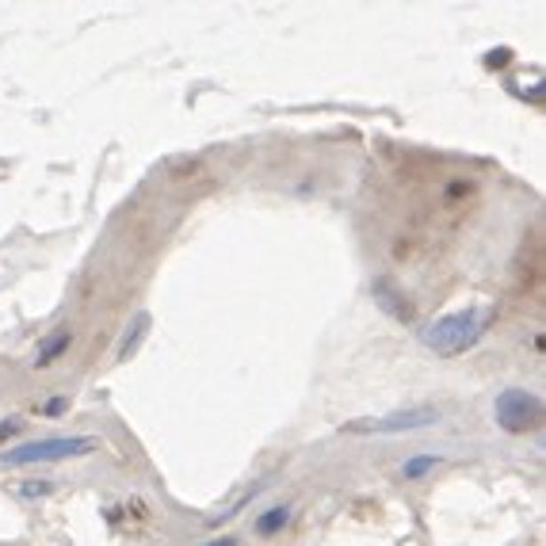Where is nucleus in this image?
Here are the masks:
<instances>
[{"label":"nucleus","mask_w":546,"mask_h":546,"mask_svg":"<svg viewBox=\"0 0 546 546\" xmlns=\"http://www.w3.org/2000/svg\"><path fill=\"white\" fill-rule=\"evenodd\" d=\"M493 413H497V424L504 431H531L542 421V401L531 390H504Z\"/></svg>","instance_id":"obj_3"},{"label":"nucleus","mask_w":546,"mask_h":546,"mask_svg":"<svg viewBox=\"0 0 546 546\" xmlns=\"http://www.w3.org/2000/svg\"><path fill=\"white\" fill-rule=\"evenodd\" d=\"M149 333V313H138L131 325H126V333H123V344H119V360H131V355L138 352V344L146 340Z\"/></svg>","instance_id":"obj_5"},{"label":"nucleus","mask_w":546,"mask_h":546,"mask_svg":"<svg viewBox=\"0 0 546 546\" xmlns=\"http://www.w3.org/2000/svg\"><path fill=\"white\" fill-rule=\"evenodd\" d=\"M207 546H233V539H214V542H207Z\"/></svg>","instance_id":"obj_13"},{"label":"nucleus","mask_w":546,"mask_h":546,"mask_svg":"<svg viewBox=\"0 0 546 546\" xmlns=\"http://www.w3.org/2000/svg\"><path fill=\"white\" fill-rule=\"evenodd\" d=\"M436 466H439V455H413V459L401 466V474L405 478H421V474H428V470H436Z\"/></svg>","instance_id":"obj_8"},{"label":"nucleus","mask_w":546,"mask_h":546,"mask_svg":"<svg viewBox=\"0 0 546 546\" xmlns=\"http://www.w3.org/2000/svg\"><path fill=\"white\" fill-rule=\"evenodd\" d=\"M99 443L92 436H54V439H35L23 447L0 451L4 466H35V463H61V459H77V455H92Z\"/></svg>","instance_id":"obj_2"},{"label":"nucleus","mask_w":546,"mask_h":546,"mask_svg":"<svg viewBox=\"0 0 546 546\" xmlns=\"http://www.w3.org/2000/svg\"><path fill=\"white\" fill-rule=\"evenodd\" d=\"M486 61H489V66H504V61H508V50H493Z\"/></svg>","instance_id":"obj_11"},{"label":"nucleus","mask_w":546,"mask_h":546,"mask_svg":"<svg viewBox=\"0 0 546 546\" xmlns=\"http://www.w3.org/2000/svg\"><path fill=\"white\" fill-rule=\"evenodd\" d=\"M489 321H493V310H459V313H447L439 321L424 325L421 340H424V348L439 352V355H463L486 336Z\"/></svg>","instance_id":"obj_1"},{"label":"nucleus","mask_w":546,"mask_h":546,"mask_svg":"<svg viewBox=\"0 0 546 546\" xmlns=\"http://www.w3.org/2000/svg\"><path fill=\"white\" fill-rule=\"evenodd\" d=\"M20 424L16 421H8V424H0V439H4V436H12V431H16Z\"/></svg>","instance_id":"obj_12"},{"label":"nucleus","mask_w":546,"mask_h":546,"mask_svg":"<svg viewBox=\"0 0 546 546\" xmlns=\"http://www.w3.org/2000/svg\"><path fill=\"white\" fill-rule=\"evenodd\" d=\"M66 348H69V328H61V333H54L50 340H43V348H39V360H35V363H39V367L54 363V360H58V355L66 352Z\"/></svg>","instance_id":"obj_7"},{"label":"nucleus","mask_w":546,"mask_h":546,"mask_svg":"<svg viewBox=\"0 0 546 546\" xmlns=\"http://www.w3.org/2000/svg\"><path fill=\"white\" fill-rule=\"evenodd\" d=\"M393 298H398V295H393V287L386 283V279H378V283H375V302H378V306H383V310H390L393 317H398V321H409L413 310H401Z\"/></svg>","instance_id":"obj_6"},{"label":"nucleus","mask_w":546,"mask_h":546,"mask_svg":"<svg viewBox=\"0 0 546 546\" xmlns=\"http://www.w3.org/2000/svg\"><path fill=\"white\" fill-rule=\"evenodd\" d=\"M287 519H290V512H287V508H272L268 516H260V519H257V527L264 531V535H272V531H279V527L287 524Z\"/></svg>","instance_id":"obj_9"},{"label":"nucleus","mask_w":546,"mask_h":546,"mask_svg":"<svg viewBox=\"0 0 546 546\" xmlns=\"http://www.w3.org/2000/svg\"><path fill=\"white\" fill-rule=\"evenodd\" d=\"M66 405H69L66 398H54V401L46 405V413H50V416H58V413H66Z\"/></svg>","instance_id":"obj_10"},{"label":"nucleus","mask_w":546,"mask_h":546,"mask_svg":"<svg viewBox=\"0 0 546 546\" xmlns=\"http://www.w3.org/2000/svg\"><path fill=\"white\" fill-rule=\"evenodd\" d=\"M436 421H439V413L421 405V409H405V413H390V416H363V421H348L344 431H378V436H386V431H416V428H428Z\"/></svg>","instance_id":"obj_4"}]
</instances>
